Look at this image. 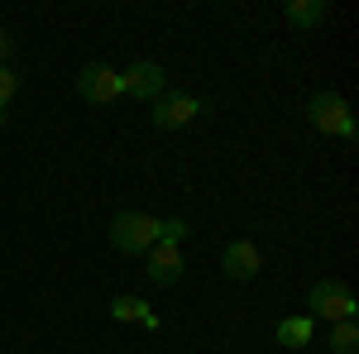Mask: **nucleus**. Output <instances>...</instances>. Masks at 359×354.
<instances>
[{
	"label": "nucleus",
	"instance_id": "nucleus-5",
	"mask_svg": "<svg viewBox=\"0 0 359 354\" xmlns=\"http://www.w3.org/2000/svg\"><path fill=\"white\" fill-rule=\"evenodd\" d=\"M120 86H125L135 101H158L168 91V72L158 62H135L130 72H120Z\"/></svg>",
	"mask_w": 359,
	"mask_h": 354
},
{
	"label": "nucleus",
	"instance_id": "nucleus-10",
	"mask_svg": "<svg viewBox=\"0 0 359 354\" xmlns=\"http://www.w3.org/2000/svg\"><path fill=\"white\" fill-rule=\"evenodd\" d=\"M306 340H311V316H287V321H278V345L302 350Z\"/></svg>",
	"mask_w": 359,
	"mask_h": 354
},
{
	"label": "nucleus",
	"instance_id": "nucleus-13",
	"mask_svg": "<svg viewBox=\"0 0 359 354\" xmlns=\"http://www.w3.org/2000/svg\"><path fill=\"white\" fill-rule=\"evenodd\" d=\"M158 240H163V245H182V240H187V220L182 216L158 220Z\"/></svg>",
	"mask_w": 359,
	"mask_h": 354
},
{
	"label": "nucleus",
	"instance_id": "nucleus-4",
	"mask_svg": "<svg viewBox=\"0 0 359 354\" xmlns=\"http://www.w3.org/2000/svg\"><path fill=\"white\" fill-rule=\"evenodd\" d=\"M77 96H82L86 106H111L115 96H125L120 72L106 67V62H86L82 72H77Z\"/></svg>",
	"mask_w": 359,
	"mask_h": 354
},
{
	"label": "nucleus",
	"instance_id": "nucleus-8",
	"mask_svg": "<svg viewBox=\"0 0 359 354\" xmlns=\"http://www.w3.org/2000/svg\"><path fill=\"white\" fill-rule=\"evenodd\" d=\"M259 268H264V254L249 245V240H235V245L225 249V273H230L235 282H249Z\"/></svg>",
	"mask_w": 359,
	"mask_h": 354
},
{
	"label": "nucleus",
	"instance_id": "nucleus-2",
	"mask_svg": "<svg viewBox=\"0 0 359 354\" xmlns=\"http://www.w3.org/2000/svg\"><path fill=\"white\" fill-rule=\"evenodd\" d=\"M306 306H311V321H326V326H335V321H355V311H359L355 292H350L340 278H321V282L311 287Z\"/></svg>",
	"mask_w": 359,
	"mask_h": 354
},
{
	"label": "nucleus",
	"instance_id": "nucleus-9",
	"mask_svg": "<svg viewBox=\"0 0 359 354\" xmlns=\"http://www.w3.org/2000/svg\"><path fill=\"white\" fill-rule=\"evenodd\" d=\"M326 15H331L326 0H287V5H283V20H287L292 29H316Z\"/></svg>",
	"mask_w": 359,
	"mask_h": 354
},
{
	"label": "nucleus",
	"instance_id": "nucleus-1",
	"mask_svg": "<svg viewBox=\"0 0 359 354\" xmlns=\"http://www.w3.org/2000/svg\"><path fill=\"white\" fill-rule=\"evenodd\" d=\"M111 245L120 254H149V249L158 245V216H149V211H120L111 220Z\"/></svg>",
	"mask_w": 359,
	"mask_h": 354
},
{
	"label": "nucleus",
	"instance_id": "nucleus-3",
	"mask_svg": "<svg viewBox=\"0 0 359 354\" xmlns=\"http://www.w3.org/2000/svg\"><path fill=\"white\" fill-rule=\"evenodd\" d=\"M306 115H311V125H316L321 135L355 139V120H350V106H345L340 91H316V96L306 101Z\"/></svg>",
	"mask_w": 359,
	"mask_h": 354
},
{
	"label": "nucleus",
	"instance_id": "nucleus-16",
	"mask_svg": "<svg viewBox=\"0 0 359 354\" xmlns=\"http://www.w3.org/2000/svg\"><path fill=\"white\" fill-rule=\"evenodd\" d=\"M0 125H5V110H0Z\"/></svg>",
	"mask_w": 359,
	"mask_h": 354
},
{
	"label": "nucleus",
	"instance_id": "nucleus-12",
	"mask_svg": "<svg viewBox=\"0 0 359 354\" xmlns=\"http://www.w3.org/2000/svg\"><path fill=\"white\" fill-rule=\"evenodd\" d=\"M111 316H115V321H144V301H139V297H115L111 301Z\"/></svg>",
	"mask_w": 359,
	"mask_h": 354
},
{
	"label": "nucleus",
	"instance_id": "nucleus-14",
	"mask_svg": "<svg viewBox=\"0 0 359 354\" xmlns=\"http://www.w3.org/2000/svg\"><path fill=\"white\" fill-rule=\"evenodd\" d=\"M20 91V77H15V67H0V110L10 106V96Z\"/></svg>",
	"mask_w": 359,
	"mask_h": 354
},
{
	"label": "nucleus",
	"instance_id": "nucleus-11",
	"mask_svg": "<svg viewBox=\"0 0 359 354\" xmlns=\"http://www.w3.org/2000/svg\"><path fill=\"white\" fill-rule=\"evenodd\" d=\"M331 350L335 354H359V326L355 321H335L331 326Z\"/></svg>",
	"mask_w": 359,
	"mask_h": 354
},
{
	"label": "nucleus",
	"instance_id": "nucleus-6",
	"mask_svg": "<svg viewBox=\"0 0 359 354\" xmlns=\"http://www.w3.org/2000/svg\"><path fill=\"white\" fill-rule=\"evenodd\" d=\"M196 110H201V101L182 96V91H163V96L154 101V125H158V130H182V125L196 120Z\"/></svg>",
	"mask_w": 359,
	"mask_h": 354
},
{
	"label": "nucleus",
	"instance_id": "nucleus-7",
	"mask_svg": "<svg viewBox=\"0 0 359 354\" xmlns=\"http://www.w3.org/2000/svg\"><path fill=\"white\" fill-rule=\"evenodd\" d=\"M149 278L158 282V287H172L177 278H182V254H177V245H158L149 249Z\"/></svg>",
	"mask_w": 359,
	"mask_h": 354
},
{
	"label": "nucleus",
	"instance_id": "nucleus-15",
	"mask_svg": "<svg viewBox=\"0 0 359 354\" xmlns=\"http://www.w3.org/2000/svg\"><path fill=\"white\" fill-rule=\"evenodd\" d=\"M10 53H15V39L0 29V67H10Z\"/></svg>",
	"mask_w": 359,
	"mask_h": 354
}]
</instances>
